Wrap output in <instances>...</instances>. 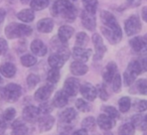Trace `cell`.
<instances>
[{"label": "cell", "mask_w": 147, "mask_h": 135, "mask_svg": "<svg viewBox=\"0 0 147 135\" xmlns=\"http://www.w3.org/2000/svg\"><path fill=\"white\" fill-rule=\"evenodd\" d=\"M53 16H61L65 21L73 22L77 16V9L69 0H57L51 7Z\"/></svg>", "instance_id": "6da1fadb"}, {"label": "cell", "mask_w": 147, "mask_h": 135, "mask_svg": "<svg viewBox=\"0 0 147 135\" xmlns=\"http://www.w3.org/2000/svg\"><path fill=\"white\" fill-rule=\"evenodd\" d=\"M31 33H32V28L26 24H22V23L11 22L5 27V35L9 39L29 36Z\"/></svg>", "instance_id": "7a4b0ae2"}, {"label": "cell", "mask_w": 147, "mask_h": 135, "mask_svg": "<svg viewBox=\"0 0 147 135\" xmlns=\"http://www.w3.org/2000/svg\"><path fill=\"white\" fill-rule=\"evenodd\" d=\"M143 71V68L141 65L140 61H132L128 63L126 71L123 75V83L125 86L129 87L133 85V83L136 80V77L140 75Z\"/></svg>", "instance_id": "3957f363"}, {"label": "cell", "mask_w": 147, "mask_h": 135, "mask_svg": "<svg viewBox=\"0 0 147 135\" xmlns=\"http://www.w3.org/2000/svg\"><path fill=\"white\" fill-rule=\"evenodd\" d=\"M22 94V89L19 85L15 83H10L6 85L4 88L0 89V96L1 99L7 102H16Z\"/></svg>", "instance_id": "277c9868"}, {"label": "cell", "mask_w": 147, "mask_h": 135, "mask_svg": "<svg viewBox=\"0 0 147 135\" xmlns=\"http://www.w3.org/2000/svg\"><path fill=\"white\" fill-rule=\"evenodd\" d=\"M101 31L111 45H117L122 39V29H121L119 23L116 25H113V26L101 27Z\"/></svg>", "instance_id": "5b68a950"}, {"label": "cell", "mask_w": 147, "mask_h": 135, "mask_svg": "<svg viewBox=\"0 0 147 135\" xmlns=\"http://www.w3.org/2000/svg\"><path fill=\"white\" fill-rule=\"evenodd\" d=\"M141 27H142V25H141L140 19H139V17L137 15H131L125 21V24H124L125 32L129 36H132V35H135L140 32Z\"/></svg>", "instance_id": "8992f818"}, {"label": "cell", "mask_w": 147, "mask_h": 135, "mask_svg": "<svg viewBox=\"0 0 147 135\" xmlns=\"http://www.w3.org/2000/svg\"><path fill=\"white\" fill-rule=\"evenodd\" d=\"M79 89H80V81L77 78L71 77V78H67V80L65 81L63 91L69 97L76 96L79 92Z\"/></svg>", "instance_id": "52a82bcc"}, {"label": "cell", "mask_w": 147, "mask_h": 135, "mask_svg": "<svg viewBox=\"0 0 147 135\" xmlns=\"http://www.w3.org/2000/svg\"><path fill=\"white\" fill-rule=\"evenodd\" d=\"M92 41H93V43H94L95 51H96L95 59H96V61H101L107 51V47H106V45H104L102 36H101L100 34H98V33H95L92 36Z\"/></svg>", "instance_id": "ba28073f"}, {"label": "cell", "mask_w": 147, "mask_h": 135, "mask_svg": "<svg viewBox=\"0 0 147 135\" xmlns=\"http://www.w3.org/2000/svg\"><path fill=\"white\" fill-rule=\"evenodd\" d=\"M79 91L82 94L83 98L87 101H94L97 98V88L95 86H93L90 83H84L83 85H80V89Z\"/></svg>", "instance_id": "9c48e42d"}, {"label": "cell", "mask_w": 147, "mask_h": 135, "mask_svg": "<svg viewBox=\"0 0 147 135\" xmlns=\"http://www.w3.org/2000/svg\"><path fill=\"white\" fill-rule=\"evenodd\" d=\"M53 84H45L42 87H40L39 89H37L36 92L34 93V99L38 102H45L47 101L49 98L51 97V93L53 92Z\"/></svg>", "instance_id": "30bf717a"}, {"label": "cell", "mask_w": 147, "mask_h": 135, "mask_svg": "<svg viewBox=\"0 0 147 135\" xmlns=\"http://www.w3.org/2000/svg\"><path fill=\"white\" fill-rule=\"evenodd\" d=\"M81 20H82L83 26L86 29H88V30H90V31L95 30V28H96V26H97L96 16H95V14L88 12V11H86V10L82 11Z\"/></svg>", "instance_id": "8fae6325"}, {"label": "cell", "mask_w": 147, "mask_h": 135, "mask_svg": "<svg viewBox=\"0 0 147 135\" xmlns=\"http://www.w3.org/2000/svg\"><path fill=\"white\" fill-rule=\"evenodd\" d=\"M71 55H73V57L75 59V61L86 63L92 55V49L75 47L73 49V51H71Z\"/></svg>", "instance_id": "7c38bea8"}, {"label": "cell", "mask_w": 147, "mask_h": 135, "mask_svg": "<svg viewBox=\"0 0 147 135\" xmlns=\"http://www.w3.org/2000/svg\"><path fill=\"white\" fill-rule=\"evenodd\" d=\"M40 116V113L37 107L34 106H26L22 111V117L24 121L28 123H34Z\"/></svg>", "instance_id": "4fadbf2b"}, {"label": "cell", "mask_w": 147, "mask_h": 135, "mask_svg": "<svg viewBox=\"0 0 147 135\" xmlns=\"http://www.w3.org/2000/svg\"><path fill=\"white\" fill-rule=\"evenodd\" d=\"M36 122H38L39 130L41 132H47V131H49L53 128V124H55V118H53V116H51L49 114L40 115Z\"/></svg>", "instance_id": "5bb4252c"}, {"label": "cell", "mask_w": 147, "mask_h": 135, "mask_svg": "<svg viewBox=\"0 0 147 135\" xmlns=\"http://www.w3.org/2000/svg\"><path fill=\"white\" fill-rule=\"evenodd\" d=\"M131 49L135 53H143L146 51L147 47V41L145 36H134L130 39L129 41Z\"/></svg>", "instance_id": "9a60e30c"}, {"label": "cell", "mask_w": 147, "mask_h": 135, "mask_svg": "<svg viewBox=\"0 0 147 135\" xmlns=\"http://www.w3.org/2000/svg\"><path fill=\"white\" fill-rule=\"evenodd\" d=\"M78 113L74 108H67L59 114V122L61 124L69 125L71 124L73 121L76 120Z\"/></svg>", "instance_id": "2e32d148"}, {"label": "cell", "mask_w": 147, "mask_h": 135, "mask_svg": "<svg viewBox=\"0 0 147 135\" xmlns=\"http://www.w3.org/2000/svg\"><path fill=\"white\" fill-rule=\"evenodd\" d=\"M115 123H116L115 119L111 118V117H109L108 115L104 114V113L99 115L98 119H97V124L99 125V127H100L102 130H105V131L111 130V129L115 126Z\"/></svg>", "instance_id": "e0dca14e"}, {"label": "cell", "mask_w": 147, "mask_h": 135, "mask_svg": "<svg viewBox=\"0 0 147 135\" xmlns=\"http://www.w3.org/2000/svg\"><path fill=\"white\" fill-rule=\"evenodd\" d=\"M117 73H118L117 65L114 61H110L103 71V80H104V82L107 83V84H110L112 82V79L114 78V76Z\"/></svg>", "instance_id": "ac0fdd59"}, {"label": "cell", "mask_w": 147, "mask_h": 135, "mask_svg": "<svg viewBox=\"0 0 147 135\" xmlns=\"http://www.w3.org/2000/svg\"><path fill=\"white\" fill-rule=\"evenodd\" d=\"M30 49L33 55H36V57H45L47 53V45L40 39H34V41H32V43H30Z\"/></svg>", "instance_id": "d6986e66"}, {"label": "cell", "mask_w": 147, "mask_h": 135, "mask_svg": "<svg viewBox=\"0 0 147 135\" xmlns=\"http://www.w3.org/2000/svg\"><path fill=\"white\" fill-rule=\"evenodd\" d=\"M69 70H71V73L74 76H83V75L88 73L89 68L85 63L74 61L69 65Z\"/></svg>", "instance_id": "ffe728a7"}, {"label": "cell", "mask_w": 147, "mask_h": 135, "mask_svg": "<svg viewBox=\"0 0 147 135\" xmlns=\"http://www.w3.org/2000/svg\"><path fill=\"white\" fill-rule=\"evenodd\" d=\"M74 32H75V29L71 26H69V25H63V26H61L59 28L57 37H59L61 41L67 43V41L73 36Z\"/></svg>", "instance_id": "44dd1931"}, {"label": "cell", "mask_w": 147, "mask_h": 135, "mask_svg": "<svg viewBox=\"0 0 147 135\" xmlns=\"http://www.w3.org/2000/svg\"><path fill=\"white\" fill-rule=\"evenodd\" d=\"M67 102H69V96L63 90H59L55 93V97H53V105L57 108H63L67 104Z\"/></svg>", "instance_id": "7402d4cb"}, {"label": "cell", "mask_w": 147, "mask_h": 135, "mask_svg": "<svg viewBox=\"0 0 147 135\" xmlns=\"http://www.w3.org/2000/svg\"><path fill=\"white\" fill-rule=\"evenodd\" d=\"M16 74V67L12 63H4L0 65V75L5 78H13Z\"/></svg>", "instance_id": "603a6c76"}, {"label": "cell", "mask_w": 147, "mask_h": 135, "mask_svg": "<svg viewBox=\"0 0 147 135\" xmlns=\"http://www.w3.org/2000/svg\"><path fill=\"white\" fill-rule=\"evenodd\" d=\"M53 19L51 18H42L37 22L36 24V28L39 32H42V33H49L51 32V30L53 29Z\"/></svg>", "instance_id": "cb8c5ba5"}, {"label": "cell", "mask_w": 147, "mask_h": 135, "mask_svg": "<svg viewBox=\"0 0 147 135\" xmlns=\"http://www.w3.org/2000/svg\"><path fill=\"white\" fill-rule=\"evenodd\" d=\"M11 128H12L11 135H27V132H28L26 125L21 120H15L11 124Z\"/></svg>", "instance_id": "d4e9b609"}, {"label": "cell", "mask_w": 147, "mask_h": 135, "mask_svg": "<svg viewBox=\"0 0 147 135\" xmlns=\"http://www.w3.org/2000/svg\"><path fill=\"white\" fill-rule=\"evenodd\" d=\"M100 18H101V21L103 22V24L107 27L118 24V22H117V20H116V17L111 12H109V11H106V10L101 11Z\"/></svg>", "instance_id": "484cf974"}, {"label": "cell", "mask_w": 147, "mask_h": 135, "mask_svg": "<svg viewBox=\"0 0 147 135\" xmlns=\"http://www.w3.org/2000/svg\"><path fill=\"white\" fill-rule=\"evenodd\" d=\"M65 63V59L59 53H53L49 57V65L53 69H61Z\"/></svg>", "instance_id": "4316f807"}, {"label": "cell", "mask_w": 147, "mask_h": 135, "mask_svg": "<svg viewBox=\"0 0 147 135\" xmlns=\"http://www.w3.org/2000/svg\"><path fill=\"white\" fill-rule=\"evenodd\" d=\"M16 16L19 20L28 23V22L33 21V19H34V12H33V10L28 9V8L22 9V10H20L18 13H17Z\"/></svg>", "instance_id": "83f0119b"}, {"label": "cell", "mask_w": 147, "mask_h": 135, "mask_svg": "<svg viewBox=\"0 0 147 135\" xmlns=\"http://www.w3.org/2000/svg\"><path fill=\"white\" fill-rule=\"evenodd\" d=\"M49 4V0H31L30 8L33 11H39L47 8Z\"/></svg>", "instance_id": "f1b7e54d"}, {"label": "cell", "mask_w": 147, "mask_h": 135, "mask_svg": "<svg viewBox=\"0 0 147 135\" xmlns=\"http://www.w3.org/2000/svg\"><path fill=\"white\" fill-rule=\"evenodd\" d=\"M59 78H61V74H59V69H53V68H51V70L49 71V73H47V79L49 84H53V85L57 84L59 81Z\"/></svg>", "instance_id": "f546056e"}, {"label": "cell", "mask_w": 147, "mask_h": 135, "mask_svg": "<svg viewBox=\"0 0 147 135\" xmlns=\"http://www.w3.org/2000/svg\"><path fill=\"white\" fill-rule=\"evenodd\" d=\"M83 5H84V10L88 11L90 13L95 14L98 8V0H82Z\"/></svg>", "instance_id": "4dcf8cb0"}, {"label": "cell", "mask_w": 147, "mask_h": 135, "mask_svg": "<svg viewBox=\"0 0 147 135\" xmlns=\"http://www.w3.org/2000/svg\"><path fill=\"white\" fill-rule=\"evenodd\" d=\"M89 41H90V38H89L88 34L86 32H83V31L78 32L76 35V47H85L88 45Z\"/></svg>", "instance_id": "1f68e13d"}, {"label": "cell", "mask_w": 147, "mask_h": 135, "mask_svg": "<svg viewBox=\"0 0 147 135\" xmlns=\"http://www.w3.org/2000/svg\"><path fill=\"white\" fill-rule=\"evenodd\" d=\"M119 110L122 113H126L131 108V99L129 97H122L118 102Z\"/></svg>", "instance_id": "d6a6232c"}, {"label": "cell", "mask_w": 147, "mask_h": 135, "mask_svg": "<svg viewBox=\"0 0 147 135\" xmlns=\"http://www.w3.org/2000/svg\"><path fill=\"white\" fill-rule=\"evenodd\" d=\"M131 124L134 127H138V128L145 130V127H146V119L142 115H135L132 118V122Z\"/></svg>", "instance_id": "836d02e7"}, {"label": "cell", "mask_w": 147, "mask_h": 135, "mask_svg": "<svg viewBox=\"0 0 147 135\" xmlns=\"http://www.w3.org/2000/svg\"><path fill=\"white\" fill-rule=\"evenodd\" d=\"M134 133L135 127L131 123H125L118 130V135H134Z\"/></svg>", "instance_id": "e575fe53"}, {"label": "cell", "mask_w": 147, "mask_h": 135, "mask_svg": "<svg viewBox=\"0 0 147 135\" xmlns=\"http://www.w3.org/2000/svg\"><path fill=\"white\" fill-rule=\"evenodd\" d=\"M134 90H136L138 93L142 95L147 94V81L145 79H139L136 81L134 85Z\"/></svg>", "instance_id": "d590c367"}, {"label": "cell", "mask_w": 147, "mask_h": 135, "mask_svg": "<svg viewBox=\"0 0 147 135\" xmlns=\"http://www.w3.org/2000/svg\"><path fill=\"white\" fill-rule=\"evenodd\" d=\"M37 59L32 55H24L20 57V63L24 67H32L36 63Z\"/></svg>", "instance_id": "8d00e7d4"}, {"label": "cell", "mask_w": 147, "mask_h": 135, "mask_svg": "<svg viewBox=\"0 0 147 135\" xmlns=\"http://www.w3.org/2000/svg\"><path fill=\"white\" fill-rule=\"evenodd\" d=\"M102 110H103V112H104V114L108 115L109 117L115 119V120H116V119H118L119 116H120V114H119V111L113 106H103Z\"/></svg>", "instance_id": "74e56055"}, {"label": "cell", "mask_w": 147, "mask_h": 135, "mask_svg": "<svg viewBox=\"0 0 147 135\" xmlns=\"http://www.w3.org/2000/svg\"><path fill=\"white\" fill-rule=\"evenodd\" d=\"M96 120H95L94 117L90 116L85 118L84 120L82 121V128L86 129L87 131L88 130H94L95 126H96Z\"/></svg>", "instance_id": "f35d334b"}, {"label": "cell", "mask_w": 147, "mask_h": 135, "mask_svg": "<svg viewBox=\"0 0 147 135\" xmlns=\"http://www.w3.org/2000/svg\"><path fill=\"white\" fill-rule=\"evenodd\" d=\"M112 89L115 93H119L122 88V78H121L120 74L117 73L114 76V78L112 79Z\"/></svg>", "instance_id": "ab89813d"}, {"label": "cell", "mask_w": 147, "mask_h": 135, "mask_svg": "<svg viewBox=\"0 0 147 135\" xmlns=\"http://www.w3.org/2000/svg\"><path fill=\"white\" fill-rule=\"evenodd\" d=\"M76 107L79 111L81 112H89L91 110V106L86 100H83V99H78L76 101Z\"/></svg>", "instance_id": "60d3db41"}, {"label": "cell", "mask_w": 147, "mask_h": 135, "mask_svg": "<svg viewBox=\"0 0 147 135\" xmlns=\"http://www.w3.org/2000/svg\"><path fill=\"white\" fill-rule=\"evenodd\" d=\"M40 79L37 75H34V74H30L26 79V82H27V86H28L29 89H33L37 84L39 83Z\"/></svg>", "instance_id": "b9f144b4"}, {"label": "cell", "mask_w": 147, "mask_h": 135, "mask_svg": "<svg viewBox=\"0 0 147 135\" xmlns=\"http://www.w3.org/2000/svg\"><path fill=\"white\" fill-rule=\"evenodd\" d=\"M16 116V111H15L14 108L10 107V108H7L6 110L3 112V119L5 121H11L14 119V117Z\"/></svg>", "instance_id": "7bdbcfd3"}, {"label": "cell", "mask_w": 147, "mask_h": 135, "mask_svg": "<svg viewBox=\"0 0 147 135\" xmlns=\"http://www.w3.org/2000/svg\"><path fill=\"white\" fill-rule=\"evenodd\" d=\"M37 108H38L40 115H45V114H49V113L51 112V110H53V105L47 103V101H45V102H42V104L39 107H37Z\"/></svg>", "instance_id": "ee69618b"}, {"label": "cell", "mask_w": 147, "mask_h": 135, "mask_svg": "<svg viewBox=\"0 0 147 135\" xmlns=\"http://www.w3.org/2000/svg\"><path fill=\"white\" fill-rule=\"evenodd\" d=\"M134 107V110L137 112H144L147 109V102L146 100H138L134 103L133 105Z\"/></svg>", "instance_id": "f6af8a7d"}, {"label": "cell", "mask_w": 147, "mask_h": 135, "mask_svg": "<svg viewBox=\"0 0 147 135\" xmlns=\"http://www.w3.org/2000/svg\"><path fill=\"white\" fill-rule=\"evenodd\" d=\"M97 95H99V97L101 98V100L107 101L109 98V94L107 92V89L104 85H100L97 89Z\"/></svg>", "instance_id": "bcb514c9"}, {"label": "cell", "mask_w": 147, "mask_h": 135, "mask_svg": "<svg viewBox=\"0 0 147 135\" xmlns=\"http://www.w3.org/2000/svg\"><path fill=\"white\" fill-rule=\"evenodd\" d=\"M8 51V45L4 38L0 37V55H6Z\"/></svg>", "instance_id": "7dc6e473"}, {"label": "cell", "mask_w": 147, "mask_h": 135, "mask_svg": "<svg viewBox=\"0 0 147 135\" xmlns=\"http://www.w3.org/2000/svg\"><path fill=\"white\" fill-rule=\"evenodd\" d=\"M71 135H89V134H88V131H87L86 129L82 128V129H79V130L75 131V132H73Z\"/></svg>", "instance_id": "c3c4849f"}, {"label": "cell", "mask_w": 147, "mask_h": 135, "mask_svg": "<svg viewBox=\"0 0 147 135\" xmlns=\"http://www.w3.org/2000/svg\"><path fill=\"white\" fill-rule=\"evenodd\" d=\"M5 16H6V11L4 9L0 8V23L3 22V20L5 19Z\"/></svg>", "instance_id": "681fc988"}, {"label": "cell", "mask_w": 147, "mask_h": 135, "mask_svg": "<svg viewBox=\"0 0 147 135\" xmlns=\"http://www.w3.org/2000/svg\"><path fill=\"white\" fill-rule=\"evenodd\" d=\"M5 129H6V125H5L4 121L0 120V135L3 134V133H4Z\"/></svg>", "instance_id": "f907efd6"}, {"label": "cell", "mask_w": 147, "mask_h": 135, "mask_svg": "<svg viewBox=\"0 0 147 135\" xmlns=\"http://www.w3.org/2000/svg\"><path fill=\"white\" fill-rule=\"evenodd\" d=\"M146 13H147V7H143V9H142V18H143V20H144V21H147Z\"/></svg>", "instance_id": "816d5d0a"}, {"label": "cell", "mask_w": 147, "mask_h": 135, "mask_svg": "<svg viewBox=\"0 0 147 135\" xmlns=\"http://www.w3.org/2000/svg\"><path fill=\"white\" fill-rule=\"evenodd\" d=\"M20 1H21L22 3H26L27 1H28V0H20Z\"/></svg>", "instance_id": "f5cc1de1"}, {"label": "cell", "mask_w": 147, "mask_h": 135, "mask_svg": "<svg viewBox=\"0 0 147 135\" xmlns=\"http://www.w3.org/2000/svg\"><path fill=\"white\" fill-rule=\"evenodd\" d=\"M2 83V78H1V76H0V84Z\"/></svg>", "instance_id": "db71d44e"}, {"label": "cell", "mask_w": 147, "mask_h": 135, "mask_svg": "<svg viewBox=\"0 0 147 135\" xmlns=\"http://www.w3.org/2000/svg\"><path fill=\"white\" fill-rule=\"evenodd\" d=\"M129 1H134V0H129Z\"/></svg>", "instance_id": "11a10c76"}]
</instances>
